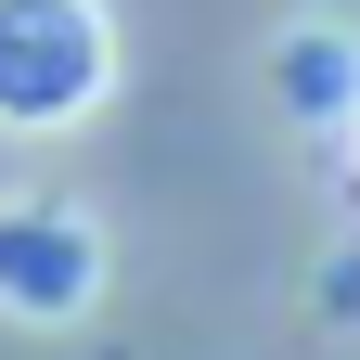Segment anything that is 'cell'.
<instances>
[{"label":"cell","mask_w":360,"mask_h":360,"mask_svg":"<svg viewBox=\"0 0 360 360\" xmlns=\"http://www.w3.org/2000/svg\"><path fill=\"white\" fill-rule=\"evenodd\" d=\"M347 129H360V116H347Z\"/></svg>","instance_id":"obj_4"},{"label":"cell","mask_w":360,"mask_h":360,"mask_svg":"<svg viewBox=\"0 0 360 360\" xmlns=\"http://www.w3.org/2000/svg\"><path fill=\"white\" fill-rule=\"evenodd\" d=\"M283 103H296V116L360 103V90H347V39H296V52H283Z\"/></svg>","instance_id":"obj_3"},{"label":"cell","mask_w":360,"mask_h":360,"mask_svg":"<svg viewBox=\"0 0 360 360\" xmlns=\"http://www.w3.org/2000/svg\"><path fill=\"white\" fill-rule=\"evenodd\" d=\"M103 296V232H90L77 206H0V309L13 322H77V309Z\"/></svg>","instance_id":"obj_2"},{"label":"cell","mask_w":360,"mask_h":360,"mask_svg":"<svg viewBox=\"0 0 360 360\" xmlns=\"http://www.w3.org/2000/svg\"><path fill=\"white\" fill-rule=\"evenodd\" d=\"M116 90V13L103 0H0V129L52 142L90 129Z\"/></svg>","instance_id":"obj_1"}]
</instances>
